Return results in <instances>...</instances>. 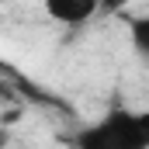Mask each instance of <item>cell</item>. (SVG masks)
<instances>
[{
    "mask_svg": "<svg viewBox=\"0 0 149 149\" xmlns=\"http://www.w3.org/2000/svg\"><path fill=\"white\" fill-rule=\"evenodd\" d=\"M76 149H149V111L114 108L76 135Z\"/></svg>",
    "mask_w": 149,
    "mask_h": 149,
    "instance_id": "obj_1",
    "label": "cell"
},
{
    "mask_svg": "<svg viewBox=\"0 0 149 149\" xmlns=\"http://www.w3.org/2000/svg\"><path fill=\"white\" fill-rule=\"evenodd\" d=\"M45 14L63 24H83L97 14V0H45Z\"/></svg>",
    "mask_w": 149,
    "mask_h": 149,
    "instance_id": "obj_2",
    "label": "cell"
},
{
    "mask_svg": "<svg viewBox=\"0 0 149 149\" xmlns=\"http://www.w3.org/2000/svg\"><path fill=\"white\" fill-rule=\"evenodd\" d=\"M128 28H132V45L139 49V56L149 59V17H135Z\"/></svg>",
    "mask_w": 149,
    "mask_h": 149,
    "instance_id": "obj_3",
    "label": "cell"
},
{
    "mask_svg": "<svg viewBox=\"0 0 149 149\" xmlns=\"http://www.w3.org/2000/svg\"><path fill=\"white\" fill-rule=\"evenodd\" d=\"M0 97H7V101H10V97H14V90H10V87H7V83H3V66H0Z\"/></svg>",
    "mask_w": 149,
    "mask_h": 149,
    "instance_id": "obj_4",
    "label": "cell"
}]
</instances>
